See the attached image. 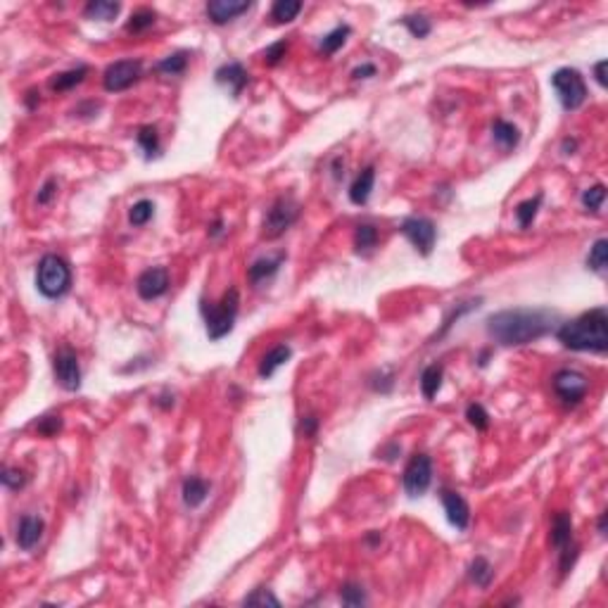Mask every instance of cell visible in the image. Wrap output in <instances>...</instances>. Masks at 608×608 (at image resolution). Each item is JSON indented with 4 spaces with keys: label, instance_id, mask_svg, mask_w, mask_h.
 <instances>
[{
    "label": "cell",
    "instance_id": "obj_1",
    "mask_svg": "<svg viewBox=\"0 0 608 608\" xmlns=\"http://www.w3.org/2000/svg\"><path fill=\"white\" fill-rule=\"evenodd\" d=\"M554 326V314L544 309H504L487 319V333L506 347L530 345L544 338Z\"/></svg>",
    "mask_w": 608,
    "mask_h": 608
},
{
    "label": "cell",
    "instance_id": "obj_2",
    "mask_svg": "<svg viewBox=\"0 0 608 608\" xmlns=\"http://www.w3.org/2000/svg\"><path fill=\"white\" fill-rule=\"evenodd\" d=\"M559 342L575 352H606L608 349V311L604 306H596L577 319L563 323L556 331Z\"/></svg>",
    "mask_w": 608,
    "mask_h": 608
},
{
    "label": "cell",
    "instance_id": "obj_3",
    "mask_svg": "<svg viewBox=\"0 0 608 608\" xmlns=\"http://www.w3.org/2000/svg\"><path fill=\"white\" fill-rule=\"evenodd\" d=\"M36 288L43 297L60 299L71 288V269L69 264L58 254H46L38 261L36 269Z\"/></svg>",
    "mask_w": 608,
    "mask_h": 608
},
{
    "label": "cell",
    "instance_id": "obj_4",
    "mask_svg": "<svg viewBox=\"0 0 608 608\" xmlns=\"http://www.w3.org/2000/svg\"><path fill=\"white\" fill-rule=\"evenodd\" d=\"M238 309H241V295L236 288H228L219 304L205 306V323H207L209 340H221L233 331Z\"/></svg>",
    "mask_w": 608,
    "mask_h": 608
},
{
    "label": "cell",
    "instance_id": "obj_5",
    "mask_svg": "<svg viewBox=\"0 0 608 608\" xmlns=\"http://www.w3.org/2000/svg\"><path fill=\"white\" fill-rule=\"evenodd\" d=\"M551 86L559 93L563 110H568V112L577 110L587 100V83H584L582 74L577 69H571V67H563V69L556 71L551 76Z\"/></svg>",
    "mask_w": 608,
    "mask_h": 608
},
{
    "label": "cell",
    "instance_id": "obj_6",
    "mask_svg": "<svg viewBox=\"0 0 608 608\" xmlns=\"http://www.w3.org/2000/svg\"><path fill=\"white\" fill-rule=\"evenodd\" d=\"M297 216H299V205L293 200V195H281L269 207V211H266L264 231L261 233H264V238L273 241V238L283 236V233L297 221Z\"/></svg>",
    "mask_w": 608,
    "mask_h": 608
},
{
    "label": "cell",
    "instance_id": "obj_7",
    "mask_svg": "<svg viewBox=\"0 0 608 608\" xmlns=\"http://www.w3.org/2000/svg\"><path fill=\"white\" fill-rule=\"evenodd\" d=\"M141 71H143L141 60H119V62L110 64L103 76L105 91L110 93L126 91V88H131L133 83L141 79Z\"/></svg>",
    "mask_w": 608,
    "mask_h": 608
},
{
    "label": "cell",
    "instance_id": "obj_8",
    "mask_svg": "<svg viewBox=\"0 0 608 608\" xmlns=\"http://www.w3.org/2000/svg\"><path fill=\"white\" fill-rule=\"evenodd\" d=\"M399 231L404 233L411 241V245L418 250L421 254H431L435 247V241H437V228L431 219H423V216H409V219L401 221Z\"/></svg>",
    "mask_w": 608,
    "mask_h": 608
},
{
    "label": "cell",
    "instance_id": "obj_9",
    "mask_svg": "<svg viewBox=\"0 0 608 608\" xmlns=\"http://www.w3.org/2000/svg\"><path fill=\"white\" fill-rule=\"evenodd\" d=\"M589 390V381L577 371H571V368H563L554 376V392L563 404H577V401L584 399Z\"/></svg>",
    "mask_w": 608,
    "mask_h": 608
},
{
    "label": "cell",
    "instance_id": "obj_10",
    "mask_svg": "<svg viewBox=\"0 0 608 608\" xmlns=\"http://www.w3.org/2000/svg\"><path fill=\"white\" fill-rule=\"evenodd\" d=\"M433 480V461L428 454H416L409 461L404 471V489L409 496H421L426 494V489L431 487Z\"/></svg>",
    "mask_w": 608,
    "mask_h": 608
},
{
    "label": "cell",
    "instance_id": "obj_11",
    "mask_svg": "<svg viewBox=\"0 0 608 608\" xmlns=\"http://www.w3.org/2000/svg\"><path fill=\"white\" fill-rule=\"evenodd\" d=\"M55 368V378L62 385L64 390L74 392V390L81 388V366H79V356L71 347H60L58 354H55L53 361Z\"/></svg>",
    "mask_w": 608,
    "mask_h": 608
},
{
    "label": "cell",
    "instance_id": "obj_12",
    "mask_svg": "<svg viewBox=\"0 0 608 608\" xmlns=\"http://www.w3.org/2000/svg\"><path fill=\"white\" fill-rule=\"evenodd\" d=\"M136 290L143 299H157L169 290V271L164 266H153V269L143 271L136 281Z\"/></svg>",
    "mask_w": 608,
    "mask_h": 608
},
{
    "label": "cell",
    "instance_id": "obj_13",
    "mask_svg": "<svg viewBox=\"0 0 608 608\" xmlns=\"http://www.w3.org/2000/svg\"><path fill=\"white\" fill-rule=\"evenodd\" d=\"M250 8H252V5L245 3V0H211L205 10H207V17L214 24H226V21L247 12Z\"/></svg>",
    "mask_w": 608,
    "mask_h": 608
},
{
    "label": "cell",
    "instance_id": "obj_14",
    "mask_svg": "<svg viewBox=\"0 0 608 608\" xmlns=\"http://www.w3.org/2000/svg\"><path fill=\"white\" fill-rule=\"evenodd\" d=\"M442 504H444V513H447V521L454 526L456 530H466L468 521H471V509H468L466 499L459 492H449L444 489L442 492Z\"/></svg>",
    "mask_w": 608,
    "mask_h": 608
},
{
    "label": "cell",
    "instance_id": "obj_15",
    "mask_svg": "<svg viewBox=\"0 0 608 608\" xmlns=\"http://www.w3.org/2000/svg\"><path fill=\"white\" fill-rule=\"evenodd\" d=\"M43 530H46V523L38 516H24L17 526V546L24 551H31L33 546L41 542Z\"/></svg>",
    "mask_w": 608,
    "mask_h": 608
},
{
    "label": "cell",
    "instance_id": "obj_16",
    "mask_svg": "<svg viewBox=\"0 0 608 608\" xmlns=\"http://www.w3.org/2000/svg\"><path fill=\"white\" fill-rule=\"evenodd\" d=\"M216 81L231 88L233 96H241L243 88L247 86L250 76H247V71H245V67L241 62H228V64L216 69Z\"/></svg>",
    "mask_w": 608,
    "mask_h": 608
},
{
    "label": "cell",
    "instance_id": "obj_17",
    "mask_svg": "<svg viewBox=\"0 0 608 608\" xmlns=\"http://www.w3.org/2000/svg\"><path fill=\"white\" fill-rule=\"evenodd\" d=\"M373 183H376V169H373V166L361 169V174L354 178L352 188H349V200H352L354 205H366L368 195L373 191Z\"/></svg>",
    "mask_w": 608,
    "mask_h": 608
},
{
    "label": "cell",
    "instance_id": "obj_18",
    "mask_svg": "<svg viewBox=\"0 0 608 608\" xmlns=\"http://www.w3.org/2000/svg\"><path fill=\"white\" fill-rule=\"evenodd\" d=\"M573 542V518L571 513L561 511L554 516V521H551V544L556 546V549H563L566 544Z\"/></svg>",
    "mask_w": 608,
    "mask_h": 608
},
{
    "label": "cell",
    "instance_id": "obj_19",
    "mask_svg": "<svg viewBox=\"0 0 608 608\" xmlns=\"http://www.w3.org/2000/svg\"><path fill=\"white\" fill-rule=\"evenodd\" d=\"M207 494H209V483L202 480V478L191 476L183 483V501H186V506H191V509H198V506L207 499Z\"/></svg>",
    "mask_w": 608,
    "mask_h": 608
},
{
    "label": "cell",
    "instance_id": "obj_20",
    "mask_svg": "<svg viewBox=\"0 0 608 608\" xmlns=\"http://www.w3.org/2000/svg\"><path fill=\"white\" fill-rule=\"evenodd\" d=\"M290 354H293V349H290L288 345H278V347H273L271 352L266 354L264 359H261V364H259V376H261V378H271L273 373H276L278 368H281V366L290 359Z\"/></svg>",
    "mask_w": 608,
    "mask_h": 608
},
{
    "label": "cell",
    "instance_id": "obj_21",
    "mask_svg": "<svg viewBox=\"0 0 608 608\" xmlns=\"http://www.w3.org/2000/svg\"><path fill=\"white\" fill-rule=\"evenodd\" d=\"M442 376H444V368L440 364H431L426 371L421 373V392L426 399H433L435 394L440 392V385H442Z\"/></svg>",
    "mask_w": 608,
    "mask_h": 608
},
{
    "label": "cell",
    "instance_id": "obj_22",
    "mask_svg": "<svg viewBox=\"0 0 608 608\" xmlns=\"http://www.w3.org/2000/svg\"><path fill=\"white\" fill-rule=\"evenodd\" d=\"M119 10H121L119 3H110V0H93V3L86 5L83 15H86L88 19L110 21V19H114V17L119 15Z\"/></svg>",
    "mask_w": 608,
    "mask_h": 608
},
{
    "label": "cell",
    "instance_id": "obj_23",
    "mask_svg": "<svg viewBox=\"0 0 608 608\" xmlns=\"http://www.w3.org/2000/svg\"><path fill=\"white\" fill-rule=\"evenodd\" d=\"M492 136H494V141L499 143L501 148H506V150H513L518 145V141H521V133H518V128L513 124H509V121H504V119L494 121Z\"/></svg>",
    "mask_w": 608,
    "mask_h": 608
},
{
    "label": "cell",
    "instance_id": "obj_24",
    "mask_svg": "<svg viewBox=\"0 0 608 608\" xmlns=\"http://www.w3.org/2000/svg\"><path fill=\"white\" fill-rule=\"evenodd\" d=\"M86 74H88L86 64L76 67V69H69V71H62V74H58L53 81H50V88H53V91H71V88L79 86V83L86 79Z\"/></svg>",
    "mask_w": 608,
    "mask_h": 608
},
{
    "label": "cell",
    "instance_id": "obj_25",
    "mask_svg": "<svg viewBox=\"0 0 608 608\" xmlns=\"http://www.w3.org/2000/svg\"><path fill=\"white\" fill-rule=\"evenodd\" d=\"M283 259H286V257L278 254V257H273V259H259V261H254V264L250 266V281H252V283H261V281H266V278H271L273 273L281 269Z\"/></svg>",
    "mask_w": 608,
    "mask_h": 608
},
{
    "label": "cell",
    "instance_id": "obj_26",
    "mask_svg": "<svg viewBox=\"0 0 608 608\" xmlns=\"http://www.w3.org/2000/svg\"><path fill=\"white\" fill-rule=\"evenodd\" d=\"M299 12H302V3H297V0H276L271 8V19L278 24H286V21H293Z\"/></svg>",
    "mask_w": 608,
    "mask_h": 608
},
{
    "label": "cell",
    "instance_id": "obj_27",
    "mask_svg": "<svg viewBox=\"0 0 608 608\" xmlns=\"http://www.w3.org/2000/svg\"><path fill=\"white\" fill-rule=\"evenodd\" d=\"M138 145L143 148L145 157L153 159L159 155V136H157V128L155 126H143L141 131H138Z\"/></svg>",
    "mask_w": 608,
    "mask_h": 608
},
{
    "label": "cell",
    "instance_id": "obj_28",
    "mask_svg": "<svg viewBox=\"0 0 608 608\" xmlns=\"http://www.w3.org/2000/svg\"><path fill=\"white\" fill-rule=\"evenodd\" d=\"M468 575H471V580L478 584V587L485 589V587H489V582H492L494 571H492V566L487 563V559L478 556V559L471 563V571H468Z\"/></svg>",
    "mask_w": 608,
    "mask_h": 608
},
{
    "label": "cell",
    "instance_id": "obj_29",
    "mask_svg": "<svg viewBox=\"0 0 608 608\" xmlns=\"http://www.w3.org/2000/svg\"><path fill=\"white\" fill-rule=\"evenodd\" d=\"M539 205H542V193L518 205V207H516V219H518V224H521V228H528L530 224H532V219L537 216Z\"/></svg>",
    "mask_w": 608,
    "mask_h": 608
},
{
    "label": "cell",
    "instance_id": "obj_30",
    "mask_svg": "<svg viewBox=\"0 0 608 608\" xmlns=\"http://www.w3.org/2000/svg\"><path fill=\"white\" fill-rule=\"evenodd\" d=\"M376 243H378V231H376V228H373L371 224L356 226V233H354L356 252H368L371 247H376Z\"/></svg>",
    "mask_w": 608,
    "mask_h": 608
},
{
    "label": "cell",
    "instance_id": "obj_31",
    "mask_svg": "<svg viewBox=\"0 0 608 608\" xmlns=\"http://www.w3.org/2000/svg\"><path fill=\"white\" fill-rule=\"evenodd\" d=\"M608 264V241L606 238H599L592 250H589V257H587V266L592 271H604Z\"/></svg>",
    "mask_w": 608,
    "mask_h": 608
},
{
    "label": "cell",
    "instance_id": "obj_32",
    "mask_svg": "<svg viewBox=\"0 0 608 608\" xmlns=\"http://www.w3.org/2000/svg\"><path fill=\"white\" fill-rule=\"evenodd\" d=\"M349 36V26H338V29H333L328 36H323L321 41V53L323 55H333L338 53L340 48H342V43L347 41Z\"/></svg>",
    "mask_w": 608,
    "mask_h": 608
},
{
    "label": "cell",
    "instance_id": "obj_33",
    "mask_svg": "<svg viewBox=\"0 0 608 608\" xmlns=\"http://www.w3.org/2000/svg\"><path fill=\"white\" fill-rule=\"evenodd\" d=\"M153 214H155V205L150 202V200H138L131 207V211H128V221H131L133 226H145L153 219Z\"/></svg>",
    "mask_w": 608,
    "mask_h": 608
},
{
    "label": "cell",
    "instance_id": "obj_34",
    "mask_svg": "<svg viewBox=\"0 0 608 608\" xmlns=\"http://www.w3.org/2000/svg\"><path fill=\"white\" fill-rule=\"evenodd\" d=\"M188 67V55L186 53H176V55H169V58H164L162 62L157 64V71H162V74H169V76H176V74H183Z\"/></svg>",
    "mask_w": 608,
    "mask_h": 608
},
{
    "label": "cell",
    "instance_id": "obj_35",
    "mask_svg": "<svg viewBox=\"0 0 608 608\" xmlns=\"http://www.w3.org/2000/svg\"><path fill=\"white\" fill-rule=\"evenodd\" d=\"M155 19H157V17H155L153 10H148V8L136 10V12L131 15V19H128L126 29L131 31V33H141L145 29H150V26L155 24Z\"/></svg>",
    "mask_w": 608,
    "mask_h": 608
},
{
    "label": "cell",
    "instance_id": "obj_36",
    "mask_svg": "<svg viewBox=\"0 0 608 608\" xmlns=\"http://www.w3.org/2000/svg\"><path fill=\"white\" fill-rule=\"evenodd\" d=\"M401 24L409 29V33L414 38H426L428 33H431V21L426 19L423 15H411V17H404L401 19Z\"/></svg>",
    "mask_w": 608,
    "mask_h": 608
},
{
    "label": "cell",
    "instance_id": "obj_37",
    "mask_svg": "<svg viewBox=\"0 0 608 608\" xmlns=\"http://www.w3.org/2000/svg\"><path fill=\"white\" fill-rule=\"evenodd\" d=\"M604 200H606V188L599 183V186L587 188V191L582 193V207L592 209V211H599L601 205H604Z\"/></svg>",
    "mask_w": 608,
    "mask_h": 608
},
{
    "label": "cell",
    "instance_id": "obj_38",
    "mask_svg": "<svg viewBox=\"0 0 608 608\" xmlns=\"http://www.w3.org/2000/svg\"><path fill=\"white\" fill-rule=\"evenodd\" d=\"M243 604L245 606H281V601H278L266 587H259V589H254L252 594L245 596Z\"/></svg>",
    "mask_w": 608,
    "mask_h": 608
},
{
    "label": "cell",
    "instance_id": "obj_39",
    "mask_svg": "<svg viewBox=\"0 0 608 608\" xmlns=\"http://www.w3.org/2000/svg\"><path fill=\"white\" fill-rule=\"evenodd\" d=\"M466 418H468V423H471V426L476 428V431H487L489 416H487V411H485L483 404H471V406H468V409H466Z\"/></svg>",
    "mask_w": 608,
    "mask_h": 608
},
{
    "label": "cell",
    "instance_id": "obj_40",
    "mask_svg": "<svg viewBox=\"0 0 608 608\" xmlns=\"http://www.w3.org/2000/svg\"><path fill=\"white\" fill-rule=\"evenodd\" d=\"M340 599H342L345 606H364L366 604V594L364 589L359 587V584L349 582L342 587V592H340Z\"/></svg>",
    "mask_w": 608,
    "mask_h": 608
},
{
    "label": "cell",
    "instance_id": "obj_41",
    "mask_svg": "<svg viewBox=\"0 0 608 608\" xmlns=\"http://www.w3.org/2000/svg\"><path fill=\"white\" fill-rule=\"evenodd\" d=\"M38 433L43 435V437H55L60 431H62V418L60 416H46L41 418V421L36 423Z\"/></svg>",
    "mask_w": 608,
    "mask_h": 608
},
{
    "label": "cell",
    "instance_id": "obj_42",
    "mask_svg": "<svg viewBox=\"0 0 608 608\" xmlns=\"http://www.w3.org/2000/svg\"><path fill=\"white\" fill-rule=\"evenodd\" d=\"M0 480H3L5 487H10V489H21L26 485V476L21 471H17V468H3Z\"/></svg>",
    "mask_w": 608,
    "mask_h": 608
},
{
    "label": "cell",
    "instance_id": "obj_43",
    "mask_svg": "<svg viewBox=\"0 0 608 608\" xmlns=\"http://www.w3.org/2000/svg\"><path fill=\"white\" fill-rule=\"evenodd\" d=\"M286 53H288V41H278V43H273V46L266 48V53H264L266 64H278L283 58H286Z\"/></svg>",
    "mask_w": 608,
    "mask_h": 608
},
{
    "label": "cell",
    "instance_id": "obj_44",
    "mask_svg": "<svg viewBox=\"0 0 608 608\" xmlns=\"http://www.w3.org/2000/svg\"><path fill=\"white\" fill-rule=\"evenodd\" d=\"M58 195V181L50 178V181L43 183V188L38 191V205H50V200Z\"/></svg>",
    "mask_w": 608,
    "mask_h": 608
},
{
    "label": "cell",
    "instance_id": "obj_45",
    "mask_svg": "<svg viewBox=\"0 0 608 608\" xmlns=\"http://www.w3.org/2000/svg\"><path fill=\"white\" fill-rule=\"evenodd\" d=\"M316 428H319V418H316V416H304L302 418V426H299V431L304 433V437H314Z\"/></svg>",
    "mask_w": 608,
    "mask_h": 608
},
{
    "label": "cell",
    "instance_id": "obj_46",
    "mask_svg": "<svg viewBox=\"0 0 608 608\" xmlns=\"http://www.w3.org/2000/svg\"><path fill=\"white\" fill-rule=\"evenodd\" d=\"M354 79H368V76H376V64H361L356 67V69L352 71Z\"/></svg>",
    "mask_w": 608,
    "mask_h": 608
},
{
    "label": "cell",
    "instance_id": "obj_47",
    "mask_svg": "<svg viewBox=\"0 0 608 608\" xmlns=\"http://www.w3.org/2000/svg\"><path fill=\"white\" fill-rule=\"evenodd\" d=\"M606 67H608V62H606V60H601V62H596V67H594L596 81H599L601 86H606Z\"/></svg>",
    "mask_w": 608,
    "mask_h": 608
},
{
    "label": "cell",
    "instance_id": "obj_48",
    "mask_svg": "<svg viewBox=\"0 0 608 608\" xmlns=\"http://www.w3.org/2000/svg\"><path fill=\"white\" fill-rule=\"evenodd\" d=\"M577 148V141H571V138H566V141H563V153L566 155H573V150Z\"/></svg>",
    "mask_w": 608,
    "mask_h": 608
},
{
    "label": "cell",
    "instance_id": "obj_49",
    "mask_svg": "<svg viewBox=\"0 0 608 608\" xmlns=\"http://www.w3.org/2000/svg\"><path fill=\"white\" fill-rule=\"evenodd\" d=\"M599 532L606 535V513H601V518H599Z\"/></svg>",
    "mask_w": 608,
    "mask_h": 608
}]
</instances>
